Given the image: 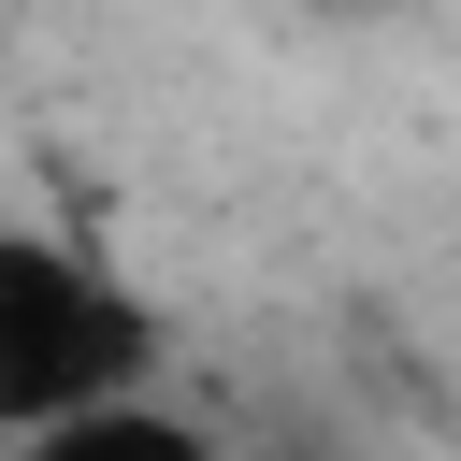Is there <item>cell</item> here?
<instances>
[{
  "label": "cell",
  "mask_w": 461,
  "mask_h": 461,
  "mask_svg": "<svg viewBox=\"0 0 461 461\" xmlns=\"http://www.w3.org/2000/svg\"><path fill=\"white\" fill-rule=\"evenodd\" d=\"M144 360H158V303L115 259L0 216V447L101 418V403H144Z\"/></svg>",
  "instance_id": "obj_1"
},
{
  "label": "cell",
  "mask_w": 461,
  "mask_h": 461,
  "mask_svg": "<svg viewBox=\"0 0 461 461\" xmlns=\"http://www.w3.org/2000/svg\"><path fill=\"white\" fill-rule=\"evenodd\" d=\"M0 461H245V447H216L187 403H101V418H58V432H29V447H0Z\"/></svg>",
  "instance_id": "obj_2"
}]
</instances>
